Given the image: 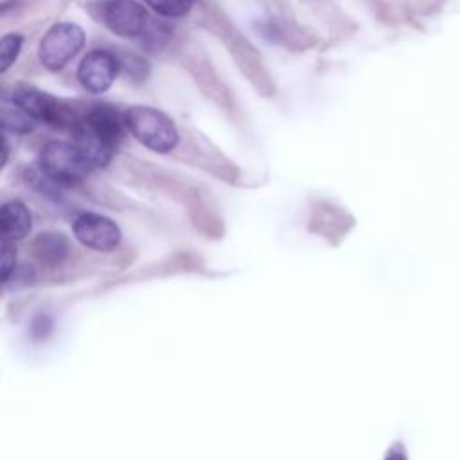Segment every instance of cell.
Returning <instances> with one entry per match:
<instances>
[{
    "instance_id": "1",
    "label": "cell",
    "mask_w": 460,
    "mask_h": 460,
    "mask_svg": "<svg viewBox=\"0 0 460 460\" xmlns=\"http://www.w3.org/2000/svg\"><path fill=\"white\" fill-rule=\"evenodd\" d=\"M124 120L128 131L151 151L169 153L178 146L176 124L156 108L131 106L126 110Z\"/></svg>"
},
{
    "instance_id": "2",
    "label": "cell",
    "mask_w": 460,
    "mask_h": 460,
    "mask_svg": "<svg viewBox=\"0 0 460 460\" xmlns=\"http://www.w3.org/2000/svg\"><path fill=\"white\" fill-rule=\"evenodd\" d=\"M13 104L27 113L32 120L52 124L58 128H70L74 129L81 117L77 111L68 106L66 102L52 97L50 93H45L34 86H18L13 90L11 97Z\"/></svg>"
},
{
    "instance_id": "3",
    "label": "cell",
    "mask_w": 460,
    "mask_h": 460,
    "mask_svg": "<svg viewBox=\"0 0 460 460\" xmlns=\"http://www.w3.org/2000/svg\"><path fill=\"white\" fill-rule=\"evenodd\" d=\"M41 174L58 185H75L88 172L90 164L74 142H49L40 155Z\"/></svg>"
},
{
    "instance_id": "4",
    "label": "cell",
    "mask_w": 460,
    "mask_h": 460,
    "mask_svg": "<svg viewBox=\"0 0 460 460\" xmlns=\"http://www.w3.org/2000/svg\"><path fill=\"white\" fill-rule=\"evenodd\" d=\"M84 31L77 23L61 22L52 25L40 41L38 56L45 68L58 72L65 68L83 49Z\"/></svg>"
},
{
    "instance_id": "5",
    "label": "cell",
    "mask_w": 460,
    "mask_h": 460,
    "mask_svg": "<svg viewBox=\"0 0 460 460\" xmlns=\"http://www.w3.org/2000/svg\"><path fill=\"white\" fill-rule=\"evenodd\" d=\"M102 20L106 27L122 38L142 36L149 18L147 11L137 0H111L102 9Z\"/></svg>"
},
{
    "instance_id": "6",
    "label": "cell",
    "mask_w": 460,
    "mask_h": 460,
    "mask_svg": "<svg viewBox=\"0 0 460 460\" xmlns=\"http://www.w3.org/2000/svg\"><path fill=\"white\" fill-rule=\"evenodd\" d=\"M74 234L79 243L99 252L113 250L120 241V230L115 221L95 212L77 216L74 221Z\"/></svg>"
},
{
    "instance_id": "7",
    "label": "cell",
    "mask_w": 460,
    "mask_h": 460,
    "mask_svg": "<svg viewBox=\"0 0 460 460\" xmlns=\"http://www.w3.org/2000/svg\"><path fill=\"white\" fill-rule=\"evenodd\" d=\"M117 72L119 63L113 54L106 50H92L81 59L77 66V79L84 90L102 93L111 86Z\"/></svg>"
},
{
    "instance_id": "8",
    "label": "cell",
    "mask_w": 460,
    "mask_h": 460,
    "mask_svg": "<svg viewBox=\"0 0 460 460\" xmlns=\"http://www.w3.org/2000/svg\"><path fill=\"white\" fill-rule=\"evenodd\" d=\"M74 133V144L79 147L90 167H104L111 160V155L117 147L115 142H111L106 135L97 131L93 126H90L83 117L79 124L72 129Z\"/></svg>"
},
{
    "instance_id": "9",
    "label": "cell",
    "mask_w": 460,
    "mask_h": 460,
    "mask_svg": "<svg viewBox=\"0 0 460 460\" xmlns=\"http://www.w3.org/2000/svg\"><path fill=\"white\" fill-rule=\"evenodd\" d=\"M31 212L22 201H7L2 205L0 228L2 237L7 241L23 239L31 232Z\"/></svg>"
},
{
    "instance_id": "10",
    "label": "cell",
    "mask_w": 460,
    "mask_h": 460,
    "mask_svg": "<svg viewBox=\"0 0 460 460\" xmlns=\"http://www.w3.org/2000/svg\"><path fill=\"white\" fill-rule=\"evenodd\" d=\"M68 244L61 234H41L32 244L36 259L43 264H59L66 255Z\"/></svg>"
},
{
    "instance_id": "11",
    "label": "cell",
    "mask_w": 460,
    "mask_h": 460,
    "mask_svg": "<svg viewBox=\"0 0 460 460\" xmlns=\"http://www.w3.org/2000/svg\"><path fill=\"white\" fill-rule=\"evenodd\" d=\"M144 2L155 13L165 18H180L187 14L194 5V0H144Z\"/></svg>"
},
{
    "instance_id": "12",
    "label": "cell",
    "mask_w": 460,
    "mask_h": 460,
    "mask_svg": "<svg viewBox=\"0 0 460 460\" xmlns=\"http://www.w3.org/2000/svg\"><path fill=\"white\" fill-rule=\"evenodd\" d=\"M22 45H23V38L16 32L5 34L0 40V68H2V72H5L16 61V58L22 50Z\"/></svg>"
},
{
    "instance_id": "13",
    "label": "cell",
    "mask_w": 460,
    "mask_h": 460,
    "mask_svg": "<svg viewBox=\"0 0 460 460\" xmlns=\"http://www.w3.org/2000/svg\"><path fill=\"white\" fill-rule=\"evenodd\" d=\"M16 268V253L14 248L7 239H2V257H0V270H2V279L4 282L9 280L11 273Z\"/></svg>"
},
{
    "instance_id": "14",
    "label": "cell",
    "mask_w": 460,
    "mask_h": 460,
    "mask_svg": "<svg viewBox=\"0 0 460 460\" xmlns=\"http://www.w3.org/2000/svg\"><path fill=\"white\" fill-rule=\"evenodd\" d=\"M385 460H406V455H404V451L397 446V447H392V449L388 451V455L385 456Z\"/></svg>"
}]
</instances>
